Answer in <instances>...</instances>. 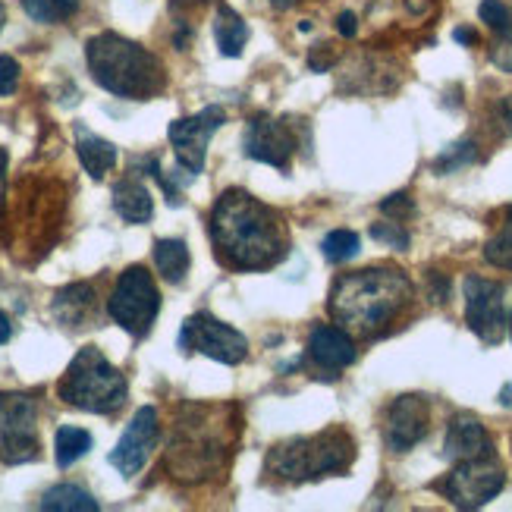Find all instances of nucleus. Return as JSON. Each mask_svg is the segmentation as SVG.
<instances>
[{"mask_svg":"<svg viewBox=\"0 0 512 512\" xmlns=\"http://www.w3.org/2000/svg\"><path fill=\"white\" fill-rule=\"evenodd\" d=\"M271 4H274L277 10H289L293 4H299V0H271Z\"/></svg>","mask_w":512,"mask_h":512,"instance_id":"obj_38","label":"nucleus"},{"mask_svg":"<svg viewBox=\"0 0 512 512\" xmlns=\"http://www.w3.org/2000/svg\"><path fill=\"white\" fill-rule=\"evenodd\" d=\"M76 151H79V161H82L85 173L92 176V180H104L117 164V145H110L107 139L95 136V132L85 129L82 123H76Z\"/></svg>","mask_w":512,"mask_h":512,"instance_id":"obj_17","label":"nucleus"},{"mask_svg":"<svg viewBox=\"0 0 512 512\" xmlns=\"http://www.w3.org/2000/svg\"><path fill=\"white\" fill-rule=\"evenodd\" d=\"M337 32L343 38H352L355 32H359V19H355V13H340L337 16Z\"/></svg>","mask_w":512,"mask_h":512,"instance_id":"obj_32","label":"nucleus"},{"mask_svg":"<svg viewBox=\"0 0 512 512\" xmlns=\"http://www.w3.org/2000/svg\"><path fill=\"white\" fill-rule=\"evenodd\" d=\"M509 340H512V315H509Z\"/></svg>","mask_w":512,"mask_h":512,"instance_id":"obj_40","label":"nucleus"},{"mask_svg":"<svg viewBox=\"0 0 512 512\" xmlns=\"http://www.w3.org/2000/svg\"><path fill=\"white\" fill-rule=\"evenodd\" d=\"M478 13H481V22H487V29L497 35V41L512 38V10L503 4V0H484Z\"/></svg>","mask_w":512,"mask_h":512,"instance_id":"obj_27","label":"nucleus"},{"mask_svg":"<svg viewBox=\"0 0 512 512\" xmlns=\"http://www.w3.org/2000/svg\"><path fill=\"white\" fill-rule=\"evenodd\" d=\"M92 305H95V289L88 283H73V286L60 289V293L54 296V318L60 324L79 327L88 318Z\"/></svg>","mask_w":512,"mask_h":512,"instance_id":"obj_20","label":"nucleus"},{"mask_svg":"<svg viewBox=\"0 0 512 512\" xmlns=\"http://www.w3.org/2000/svg\"><path fill=\"white\" fill-rule=\"evenodd\" d=\"M7 161H10L7 148H0V208H4V195H7Z\"/></svg>","mask_w":512,"mask_h":512,"instance_id":"obj_33","label":"nucleus"},{"mask_svg":"<svg viewBox=\"0 0 512 512\" xmlns=\"http://www.w3.org/2000/svg\"><path fill=\"white\" fill-rule=\"evenodd\" d=\"M202 4H208V0H170V10L176 13V10H192V7H202Z\"/></svg>","mask_w":512,"mask_h":512,"instance_id":"obj_34","label":"nucleus"},{"mask_svg":"<svg viewBox=\"0 0 512 512\" xmlns=\"http://www.w3.org/2000/svg\"><path fill=\"white\" fill-rule=\"evenodd\" d=\"M154 264L167 283H183L189 274V246L183 239H158L154 242Z\"/></svg>","mask_w":512,"mask_h":512,"instance_id":"obj_21","label":"nucleus"},{"mask_svg":"<svg viewBox=\"0 0 512 512\" xmlns=\"http://www.w3.org/2000/svg\"><path fill=\"white\" fill-rule=\"evenodd\" d=\"M465 321L484 343L503 340V286L484 277H465Z\"/></svg>","mask_w":512,"mask_h":512,"instance_id":"obj_11","label":"nucleus"},{"mask_svg":"<svg viewBox=\"0 0 512 512\" xmlns=\"http://www.w3.org/2000/svg\"><path fill=\"white\" fill-rule=\"evenodd\" d=\"M381 211H384L387 217H393L396 224H399V220H406V217L415 214V205H412V198H409L406 192H396V195L384 198V202H381Z\"/></svg>","mask_w":512,"mask_h":512,"instance_id":"obj_28","label":"nucleus"},{"mask_svg":"<svg viewBox=\"0 0 512 512\" xmlns=\"http://www.w3.org/2000/svg\"><path fill=\"white\" fill-rule=\"evenodd\" d=\"M211 236L220 261L236 271H261L283 255V230L277 214L239 189L217 198L211 211Z\"/></svg>","mask_w":512,"mask_h":512,"instance_id":"obj_1","label":"nucleus"},{"mask_svg":"<svg viewBox=\"0 0 512 512\" xmlns=\"http://www.w3.org/2000/svg\"><path fill=\"white\" fill-rule=\"evenodd\" d=\"M0 459L7 465L38 459V403L26 393H0Z\"/></svg>","mask_w":512,"mask_h":512,"instance_id":"obj_7","label":"nucleus"},{"mask_svg":"<svg viewBox=\"0 0 512 512\" xmlns=\"http://www.w3.org/2000/svg\"><path fill=\"white\" fill-rule=\"evenodd\" d=\"M158 412H154L151 406H142L136 415H132V421L126 425L120 443L114 447V453H110V465L123 475V478H132L142 472V465L148 462L154 443H158Z\"/></svg>","mask_w":512,"mask_h":512,"instance_id":"obj_12","label":"nucleus"},{"mask_svg":"<svg viewBox=\"0 0 512 512\" xmlns=\"http://www.w3.org/2000/svg\"><path fill=\"white\" fill-rule=\"evenodd\" d=\"M359 236H355L352 230H333L327 239H324V258L330 261V264H343V261H349V258H355L359 255Z\"/></svg>","mask_w":512,"mask_h":512,"instance_id":"obj_26","label":"nucleus"},{"mask_svg":"<svg viewBox=\"0 0 512 512\" xmlns=\"http://www.w3.org/2000/svg\"><path fill=\"white\" fill-rule=\"evenodd\" d=\"M500 403H503L506 409H512V384H506V387L500 390Z\"/></svg>","mask_w":512,"mask_h":512,"instance_id":"obj_37","label":"nucleus"},{"mask_svg":"<svg viewBox=\"0 0 512 512\" xmlns=\"http://www.w3.org/2000/svg\"><path fill=\"white\" fill-rule=\"evenodd\" d=\"M44 512H95L98 500L76 484H57L38 503Z\"/></svg>","mask_w":512,"mask_h":512,"instance_id":"obj_22","label":"nucleus"},{"mask_svg":"<svg viewBox=\"0 0 512 512\" xmlns=\"http://www.w3.org/2000/svg\"><path fill=\"white\" fill-rule=\"evenodd\" d=\"M19 85V63L13 57H0V98L13 95Z\"/></svg>","mask_w":512,"mask_h":512,"instance_id":"obj_30","label":"nucleus"},{"mask_svg":"<svg viewBox=\"0 0 512 512\" xmlns=\"http://www.w3.org/2000/svg\"><path fill=\"white\" fill-rule=\"evenodd\" d=\"M412 296V283L390 267H371L337 280L330 293V315L349 333L374 337L381 333Z\"/></svg>","mask_w":512,"mask_h":512,"instance_id":"obj_2","label":"nucleus"},{"mask_svg":"<svg viewBox=\"0 0 512 512\" xmlns=\"http://www.w3.org/2000/svg\"><path fill=\"white\" fill-rule=\"evenodd\" d=\"M214 41L224 57H239L242 48H246L249 41V26L246 19H242L233 7L220 4L217 7V16H214Z\"/></svg>","mask_w":512,"mask_h":512,"instance_id":"obj_19","label":"nucleus"},{"mask_svg":"<svg viewBox=\"0 0 512 512\" xmlns=\"http://www.w3.org/2000/svg\"><path fill=\"white\" fill-rule=\"evenodd\" d=\"M161 311V296L145 267H126L107 299V315L132 337H145Z\"/></svg>","mask_w":512,"mask_h":512,"instance_id":"obj_6","label":"nucleus"},{"mask_svg":"<svg viewBox=\"0 0 512 512\" xmlns=\"http://www.w3.org/2000/svg\"><path fill=\"white\" fill-rule=\"evenodd\" d=\"M88 450H92V434L76 425H63L54 437V456L60 469H70V465L79 462Z\"/></svg>","mask_w":512,"mask_h":512,"instance_id":"obj_23","label":"nucleus"},{"mask_svg":"<svg viewBox=\"0 0 512 512\" xmlns=\"http://www.w3.org/2000/svg\"><path fill=\"white\" fill-rule=\"evenodd\" d=\"M308 359L324 371H343L355 362V346L352 337L343 327L318 324L308 333Z\"/></svg>","mask_w":512,"mask_h":512,"instance_id":"obj_15","label":"nucleus"},{"mask_svg":"<svg viewBox=\"0 0 512 512\" xmlns=\"http://www.w3.org/2000/svg\"><path fill=\"white\" fill-rule=\"evenodd\" d=\"M227 114L220 107H205L202 114L195 117H183V120H173L170 123V145L176 151V161L186 173H202L205 167V154H208V142L214 132L224 126Z\"/></svg>","mask_w":512,"mask_h":512,"instance_id":"obj_10","label":"nucleus"},{"mask_svg":"<svg viewBox=\"0 0 512 512\" xmlns=\"http://www.w3.org/2000/svg\"><path fill=\"white\" fill-rule=\"evenodd\" d=\"M428 434V403L421 396H399L387 412L384 440L393 453H406Z\"/></svg>","mask_w":512,"mask_h":512,"instance_id":"obj_14","label":"nucleus"},{"mask_svg":"<svg viewBox=\"0 0 512 512\" xmlns=\"http://www.w3.org/2000/svg\"><path fill=\"white\" fill-rule=\"evenodd\" d=\"M114 208L126 224H148L154 214V202L148 189L139 180H132V176L114 186Z\"/></svg>","mask_w":512,"mask_h":512,"instance_id":"obj_18","label":"nucleus"},{"mask_svg":"<svg viewBox=\"0 0 512 512\" xmlns=\"http://www.w3.org/2000/svg\"><path fill=\"white\" fill-rule=\"evenodd\" d=\"M355 456V447L349 434L343 431H327L321 437H302L293 443H283L271 453L267 465L271 472L286 481H305V478H324L333 472L349 469Z\"/></svg>","mask_w":512,"mask_h":512,"instance_id":"obj_5","label":"nucleus"},{"mask_svg":"<svg viewBox=\"0 0 512 512\" xmlns=\"http://www.w3.org/2000/svg\"><path fill=\"white\" fill-rule=\"evenodd\" d=\"M57 393L73 409L110 415L126 403V377L104 359L101 349L85 346L60 377Z\"/></svg>","mask_w":512,"mask_h":512,"instance_id":"obj_4","label":"nucleus"},{"mask_svg":"<svg viewBox=\"0 0 512 512\" xmlns=\"http://www.w3.org/2000/svg\"><path fill=\"white\" fill-rule=\"evenodd\" d=\"M76 7L79 0H22V10L35 22H60L66 16H73Z\"/></svg>","mask_w":512,"mask_h":512,"instance_id":"obj_25","label":"nucleus"},{"mask_svg":"<svg viewBox=\"0 0 512 512\" xmlns=\"http://www.w3.org/2000/svg\"><path fill=\"white\" fill-rule=\"evenodd\" d=\"M472 158H475L472 145H469V142H462V145H456V154L450 151L447 158H440V161H437V170H450V167H459V164L472 161Z\"/></svg>","mask_w":512,"mask_h":512,"instance_id":"obj_31","label":"nucleus"},{"mask_svg":"<svg viewBox=\"0 0 512 512\" xmlns=\"http://www.w3.org/2000/svg\"><path fill=\"white\" fill-rule=\"evenodd\" d=\"M242 148H246V154L255 161L286 170L289 158H293V151H296V139L283 120H271L261 114L249 120L246 136H242Z\"/></svg>","mask_w":512,"mask_h":512,"instance_id":"obj_13","label":"nucleus"},{"mask_svg":"<svg viewBox=\"0 0 512 512\" xmlns=\"http://www.w3.org/2000/svg\"><path fill=\"white\" fill-rule=\"evenodd\" d=\"M10 333H13V327H10V321H7L4 311H0V343H7V340H10Z\"/></svg>","mask_w":512,"mask_h":512,"instance_id":"obj_35","label":"nucleus"},{"mask_svg":"<svg viewBox=\"0 0 512 512\" xmlns=\"http://www.w3.org/2000/svg\"><path fill=\"white\" fill-rule=\"evenodd\" d=\"M506 484V475L494 456L465 459L450 472V478L440 484V491L453 500L459 509H478L487 500H494Z\"/></svg>","mask_w":512,"mask_h":512,"instance_id":"obj_8","label":"nucleus"},{"mask_svg":"<svg viewBox=\"0 0 512 512\" xmlns=\"http://www.w3.org/2000/svg\"><path fill=\"white\" fill-rule=\"evenodd\" d=\"M88 70L104 92L117 98L145 101L164 88V66L142 44L114 32H101L85 44Z\"/></svg>","mask_w":512,"mask_h":512,"instance_id":"obj_3","label":"nucleus"},{"mask_svg":"<svg viewBox=\"0 0 512 512\" xmlns=\"http://www.w3.org/2000/svg\"><path fill=\"white\" fill-rule=\"evenodd\" d=\"M371 236L387 242V246H396V249H409V233L399 227V224H374L371 227Z\"/></svg>","mask_w":512,"mask_h":512,"instance_id":"obj_29","label":"nucleus"},{"mask_svg":"<svg viewBox=\"0 0 512 512\" xmlns=\"http://www.w3.org/2000/svg\"><path fill=\"white\" fill-rule=\"evenodd\" d=\"M180 346L186 352H202L208 359L224 362V365H239L249 352L246 337H242L239 330H233L230 324L208 315V311H198V315H192L183 324Z\"/></svg>","mask_w":512,"mask_h":512,"instance_id":"obj_9","label":"nucleus"},{"mask_svg":"<svg viewBox=\"0 0 512 512\" xmlns=\"http://www.w3.org/2000/svg\"><path fill=\"white\" fill-rule=\"evenodd\" d=\"M456 41L472 44V41H478V35H475V32H469V29H456Z\"/></svg>","mask_w":512,"mask_h":512,"instance_id":"obj_36","label":"nucleus"},{"mask_svg":"<svg viewBox=\"0 0 512 512\" xmlns=\"http://www.w3.org/2000/svg\"><path fill=\"white\" fill-rule=\"evenodd\" d=\"M0 29H4V4H0Z\"/></svg>","mask_w":512,"mask_h":512,"instance_id":"obj_39","label":"nucleus"},{"mask_svg":"<svg viewBox=\"0 0 512 512\" xmlns=\"http://www.w3.org/2000/svg\"><path fill=\"white\" fill-rule=\"evenodd\" d=\"M484 258L491 261L494 267H506V271H512V208L506 211L503 227L491 239H487Z\"/></svg>","mask_w":512,"mask_h":512,"instance_id":"obj_24","label":"nucleus"},{"mask_svg":"<svg viewBox=\"0 0 512 512\" xmlns=\"http://www.w3.org/2000/svg\"><path fill=\"white\" fill-rule=\"evenodd\" d=\"M447 459L465 462V459H481L494 456L491 453V437H487L484 425L475 415H456L447 428V443H443Z\"/></svg>","mask_w":512,"mask_h":512,"instance_id":"obj_16","label":"nucleus"}]
</instances>
